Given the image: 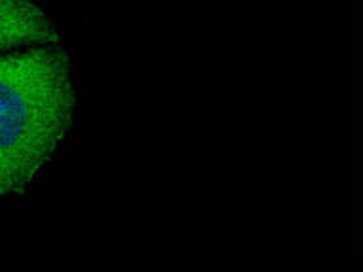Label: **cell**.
I'll use <instances>...</instances> for the list:
<instances>
[{"label": "cell", "mask_w": 363, "mask_h": 272, "mask_svg": "<svg viewBox=\"0 0 363 272\" xmlns=\"http://www.w3.org/2000/svg\"><path fill=\"white\" fill-rule=\"evenodd\" d=\"M76 112L61 44L0 53V200L25 191L57 157Z\"/></svg>", "instance_id": "1"}, {"label": "cell", "mask_w": 363, "mask_h": 272, "mask_svg": "<svg viewBox=\"0 0 363 272\" xmlns=\"http://www.w3.org/2000/svg\"><path fill=\"white\" fill-rule=\"evenodd\" d=\"M61 44L55 25L33 0H0V53Z\"/></svg>", "instance_id": "2"}]
</instances>
